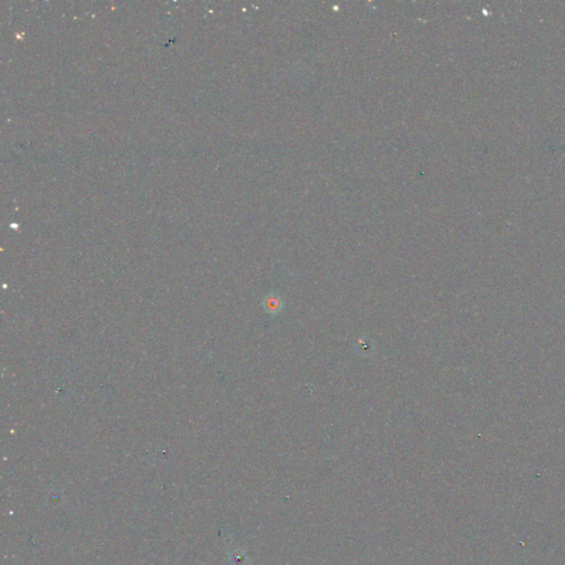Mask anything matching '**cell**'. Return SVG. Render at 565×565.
Here are the masks:
<instances>
[{"label": "cell", "mask_w": 565, "mask_h": 565, "mask_svg": "<svg viewBox=\"0 0 565 565\" xmlns=\"http://www.w3.org/2000/svg\"><path fill=\"white\" fill-rule=\"evenodd\" d=\"M264 307L266 308L269 313H276L279 312V309L282 307V303L279 302L278 298H275L273 296H269L266 297V300L264 302Z\"/></svg>", "instance_id": "6da1fadb"}]
</instances>
